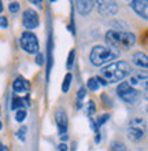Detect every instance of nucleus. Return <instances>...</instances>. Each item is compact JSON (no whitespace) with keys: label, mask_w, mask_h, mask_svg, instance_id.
I'll return each instance as SVG.
<instances>
[{"label":"nucleus","mask_w":148,"mask_h":151,"mask_svg":"<svg viewBox=\"0 0 148 151\" xmlns=\"http://www.w3.org/2000/svg\"><path fill=\"white\" fill-rule=\"evenodd\" d=\"M93 6H95V1H92V0H78V1H76L77 11L80 12L81 15H88L91 10L93 8Z\"/></svg>","instance_id":"nucleus-10"},{"label":"nucleus","mask_w":148,"mask_h":151,"mask_svg":"<svg viewBox=\"0 0 148 151\" xmlns=\"http://www.w3.org/2000/svg\"><path fill=\"white\" fill-rule=\"evenodd\" d=\"M99 87H100V84H99V81L96 80V77H93V78H89V81H88V88L91 89V91H97V89H99Z\"/></svg>","instance_id":"nucleus-18"},{"label":"nucleus","mask_w":148,"mask_h":151,"mask_svg":"<svg viewBox=\"0 0 148 151\" xmlns=\"http://www.w3.org/2000/svg\"><path fill=\"white\" fill-rule=\"evenodd\" d=\"M74 58H76V51H74V50H71V51H70V54H69L67 65H66L69 70H70V69L73 68V63H74Z\"/></svg>","instance_id":"nucleus-20"},{"label":"nucleus","mask_w":148,"mask_h":151,"mask_svg":"<svg viewBox=\"0 0 148 151\" xmlns=\"http://www.w3.org/2000/svg\"><path fill=\"white\" fill-rule=\"evenodd\" d=\"M16 136H18L19 140L25 142V139H26V127H25V125H22V127L19 128V131L16 132Z\"/></svg>","instance_id":"nucleus-21"},{"label":"nucleus","mask_w":148,"mask_h":151,"mask_svg":"<svg viewBox=\"0 0 148 151\" xmlns=\"http://www.w3.org/2000/svg\"><path fill=\"white\" fill-rule=\"evenodd\" d=\"M21 47L29 54L39 52V40L32 32H24L21 36Z\"/></svg>","instance_id":"nucleus-5"},{"label":"nucleus","mask_w":148,"mask_h":151,"mask_svg":"<svg viewBox=\"0 0 148 151\" xmlns=\"http://www.w3.org/2000/svg\"><path fill=\"white\" fill-rule=\"evenodd\" d=\"M97 4L102 15H114L118 11V4L115 1H99Z\"/></svg>","instance_id":"nucleus-8"},{"label":"nucleus","mask_w":148,"mask_h":151,"mask_svg":"<svg viewBox=\"0 0 148 151\" xmlns=\"http://www.w3.org/2000/svg\"><path fill=\"white\" fill-rule=\"evenodd\" d=\"M128 74H130V65L128 62L119 60L104 66L100 70V74L96 77V80L102 85H107L108 83H118L124 80Z\"/></svg>","instance_id":"nucleus-1"},{"label":"nucleus","mask_w":148,"mask_h":151,"mask_svg":"<svg viewBox=\"0 0 148 151\" xmlns=\"http://www.w3.org/2000/svg\"><path fill=\"white\" fill-rule=\"evenodd\" d=\"M106 43L108 47L115 50H129L133 44L136 43V36L133 33L122 32V30H108L106 33Z\"/></svg>","instance_id":"nucleus-2"},{"label":"nucleus","mask_w":148,"mask_h":151,"mask_svg":"<svg viewBox=\"0 0 148 151\" xmlns=\"http://www.w3.org/2000/svg\"><path fill=\"white\" fill-rule=\"evenodd\" d=\"M25 118H26V110H25V109L16 110V113H15V119L16 121H18V122H22Z\"/></svg>","instance_id":"nucleus-19"},{"label":"nucleus","mask_w":148,"mask_h":151,"mask_svg":"<svg viewBox=\"0 0 148 151\" xmlns=\"http://www.w3.org/2000/svg\"><path fill=\"white\" fill-rule=\"evenodd\" d=\"M12 89L16 93H24V92H26L29 89V83L22 77H18L12 84Z\"/></svg>","instance_id":"nucleus-12"},{"label":"nucleus","mask_w":148,"mask_h":151,"mask_svg":"<svg viewBox=\"0 0 148 151\" xmlns=\"http://www.w3.org/2000/svg\"><path fill=\"white\" fill-rule=\"evenodd\" d=\"M37 65H43L44 63V55H43V54H39V55H37Z\"/></svg>","instance_id":"nucleus-25"},{"label":"nucleus","mask_w":148,"mask_h":151,"mask_svg":"<svg viewBox=\"0 0 148 151\" xmlns=\"http://www.w3.org/2000/svg\"><path fill=\"white\" fill-rule=\"evenodd\" d=\"M32 4H36L37 7H41V1H32Z\"/></svg>","instance_id":"nucleus-30"},{"label":"nucleus","mask_w":148,"mask_h":151,"mask_svg":"<svg viewBox=\"0 0 148 151\" xmlns=\"http://www.w3.org/2000/svg\"><path fill=\"white\" fill-rule=\"evenodd\" d=\"M119 56V51L111 47H104V45H95L91 51L89 59L95 66H102V65L111 62L112 59H117Z\"/></svg>","instance_id":"nucleus-3"},{"label":"nucleus","mask_w":148,"mask_h":151,"mask_svg":"<svg viewBox=\"0 0 148 151\" xmlns=\"http://www.w3.org/2000/svg\"><path fill=\"white\" fill-rule=\"evenodd\" d=\"M133 63L137 65L139 68H147L148 66V58L144 52H136L133 55Z\"/></svg>","instance_id":"nucleus-13"},{"label":"nucleus","mask_w":148,"mask_h":151,"mask_svg":"<svg viewBox=\"0 0 148 151\" xmlns=\"http://www.w3.org/2000/svg\"><path fill=\"white\" fill-rule=\"evenodd\" d=\"M141 84H143V87H147V76H143L141 77V74H137V76H133L132 78H130V83H129V85L130 87H141Z\"/></svg>","instance_id":"nucleus-14"},{"label":"nucleus","mask_w":148,"mask_h":151,"mask_svg":"<svg viewBox=\"0 0 148 151\" xmlns=\"http://www.w3.org/2000/svg\"><path fill=\"white\" fill-rule=\"evenodd\" d=\"M143 135H144L143 127L136 125V122L133 121V122L130 124V127H129V137L133 140H140L141 137H143Z\"/></svg>","instance_id":"nucleus-11"},{"label":"nucleus","mask_w":148,"mask_h":151,"mask_svg":"<svg viewBox=\"0 0 148 151\" xmlns=\"http://www.w3.org/2000/svg\"><path fill=\"white\" fill-rule=\"evenodd\" d=\"M59 151H67V146H66V144H60Z\"/></svg>","instance_id":"nucleus-28"},{"label":"nucleus","mask_w":148,"mask_h":151,"mask_svg":"<svg viewBox=\"0 0 148 151\" xmlns=\"http://www.w3.org/2000/svg\"><path fill=\"white\" fill-rule=\"evenodd\" d=\"M0 151H8V147L7 146H4L3 143H0Z\"/></svg>","instance_id":"nucleus-29"},{"label":"nucleus","mask_w":148,"mask_h":151,"mask_svg":"<svg viewBox=\"0 0 148 151\" xmlns=\"http://www.w3.org/2000/svg\"><path fill=\"white\" fill-rule=\"evenodd\" d=\"M0 28H7V18L0 15Z\"/></svg>","instance_id":"nucleus-24"},{"label":"nucleus","mask_w":148,"mask_h":151,"mask_svg":"<svg viewBox=\"0 0 148 151\" xmlns=\"http://www.w3.org/2000/svg\"><path fill=\"white\" fill-rule=\"evenodd\" d=\"M70 83H71V74L67 73V74L64 76V80H63V84H62V91L66 93L69 91V88H70Z\"/></svg>","instance_id":"nucleus-16"},{"label":"nucleus","mask_w":148,"mask_h":151,"mask_svg":"<svg viewBox=\"0 0 148 151\" xmlns=\"http://www.w3.org/2000/svg\"><path fill=\"white\" fill-rule=\"evenodd\" d=\"M87 93V91H85V88H81L80 91H78V100H81L82 98H84V95Z\"/></svg>","instance_id":"nucleus-26"},{"label":"nucleus","mask_w":148,"mask_h":151,"mask_svg":"<svg viewBox=\"0 0 148 151\" xmlns=\"http://www.w3.org/2000/svg\"><path fill=\"white\" fill-rule=\"evenodd\" d=\"M8 10H10V12H12V14H15L18 10H19V4L16 3V1H14V3H11L10 6H8Z\"/></svg>","instance_id":"nucleus-23"},{"label":"nucleus","mask_w":148,"mask_h":151,"mask_svg":"<svg viewBox=\"0 0 148 151\" xmlns=\"http://www.w3.org/2000/svg\"><path fill=\"white\" fill-rule=\"evenodd\" d=\"M108 151H126V147L122 142H114V143H111Z\"/></svg>","instance_id":"nucleus-15"},{"label":"nucleus","mask_w":148,"mask_h":151,"mask_svg":"<svg viewBox=\"0 0 148 151\" xmlns=\"http://www.w3.org/2000/svg\"><path fill=\"white\" fill-rule=\"evenodd\" d=\"M95 113V104L93 102H89V114H93Z\"/></svg>","instance_id":"nucleus-27"},{"label":"nucleus","mask_w":148,"mask_h":151,"mask_svg":"<svg viewBox=\"0 0 148 151\" xmlns=\"http://www.w3.org/2000/svg\"><path fill=\"white\" fill-rule=\"evenodd\" d=\"M24 106V100L21 99V98H14L12 99V104H11V109L12 110H19V109H24L22 107Z\"/></svg>","instance_id":"nucleus-17"},{"label":"nucleus","mask_w":148,"mask_h":151,"mask_svg":"<svg viewBox=\"0 0 148 151\" xmlns=\"http://www.w3.org/2000/svg\"><path fill=\"white\" fill-rule=\"evenodd\" d=\"M22 22H24V26L26 29H36L37 26L40 25L39 14H37L34 10H32V8H28V10L24 12Z\"/></svg>","instance_id":"nucleus-6"},{"label":"nucleus","mask_w":148,"mask_h":151,"mask_svg":"<svg viewBox=\"0 0 148 151\" xmlns=\"http://www.w3.org/2000/svg\"><path fill=\"white\" fill-rule=\"evenodd\" d=\"M55 119H56V124H58V129H59L60 136H63L66 133V131H67V115H66V111L63 109L56 110Z\"/></svg>","instance_id":"nucleus-7"},{"label":"nucleus","mask_w":148,"mask_h":151,"mask_svg":"<svg viewBox=\"0 0 148 151\" xmlns=\"http://www.w3.org/2000/svg\"><path fill=\"white\" fill-rule=\"evenodd\" d=\"M108 117H110L108 114H103V115H100L99 118H97V121H96V125H97V127H102V125H103V124L108 119Z\"/></svg>","instance_id":"nucleus-22"},{"label":"nucleus","mask_w":148,"mask_h":151,"mask_svg":"<svg viewBox=\"0 0 148 151\" xmlns=\"http://www.w3.org/2000/svg\"><path fill=\"white\" fill-rule=\"evenodd\" d=\"M129 4H130V7H132L140 17H143L144 19L148 18V3H147V0H143V1L133 0V1H130Z\"/></svg>","instance_id":"nucleus-9"},{"label":"nucleus","mask_w":148,"mask_h":151,"mask_svg":"<svg viewBox=\"0 0 148 151\" xmlns=\"http://www.w3.org/2000/svg\"><path fill=\"white\" fill-rule=\"evenodd\" d=\"M117 93H118V96L124 100L125 103L128 104H134L137 102V99H139V91L136 88L130 87L129 83H126V81H124V83H121L118 85Z\"/></svg>","instance_id":"nucleus-4"},{"label":"nucleus","mask_w":148,"mask_h":151,"mask_svg":"<svg viewBox=\"0 0 148 151\" xmlns=\"http://www.w3.org/2000/svg\"><path fill=\"white\" fill-rule=\"evenodd\" d=\"M0 111H1V109H0Z\"/></svg>","instance_id":"nucleus-33"},{"label":"nucleus","mask_w":148,"mask_h":151,"mask_svg":"<svg viewBox=\"0 0 148 151\" xmlns=\"http://www.w3.org/2000/svg\"><path fill=\"white\" fill-rule=\"evenodd\" d=\"M1 128H3V124H1V121H0V131H1Z\"/></svg>","instance_id":"nucleus-32"},{"label":"nucleus","mask_w":148,"mask_h":151,"mask_svg":"<svg viewBox=\"0 0 148 151\" xmlns=\"http://www.w3.org/2000/svg\"><path fill=\"white\" fill-rule=\"evenodd\" d=\"M3 11V3H1V1H0V12Z\"/></svg>","instance_id":"nucleus-31"}]
</instances>
